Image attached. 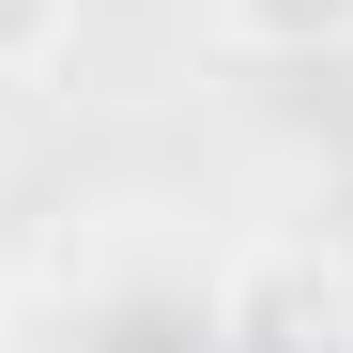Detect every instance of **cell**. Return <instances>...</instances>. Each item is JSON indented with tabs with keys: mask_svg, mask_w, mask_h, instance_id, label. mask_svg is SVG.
Here are the masks:
<instances>
[{
	"mask_svg": "<svg viewBox=\"0 0 353 353\" xmlns=\"http://www.w3.org/2000/svg\"><path fill=\"white\" fill-rule=\"evenodd\" d=\"M0 307H16V292H0Z\"/></svg>",
	"mask_w": 353,
	"mask_h": 353,
	"instance_id": "4",
	"label": "cell"
},
{
	"mask_svg": "<svg viewBox=\"0 0 353 353\" xmlns=\"http://www.w3.org/2000/svg\"><path fill=\"white\" fill-rule=\"evenodd\" d=\"M215 31H230V46H261V62H307V46L353 31V0H215Z\"/></svg>",
	"mask_w": 353,
	"mask_h": 353,
	"instance_id": "2",
	"label": "cell"
},
{
	"mask_svg": "<svg viewBox=\"0 0 353 353\" xmlns=\"http://www.w3.org/2000/svg\"><path fill=\"white\" fill-rule=\"evenodd\" d=\"M62 46H77V0H0V92L62 77Z\"/></svg>",
	"mask_w": 353,
	"mask_h": 353,
	"instance_id": "3",
	"label": "cell"
},
{
	"mask_svg": "<svg viewBox=\"0 0 353 353\" xmlns=\"http://www.w3.org/2000/svg\"><path fill=\"white\" fill-rule=\"evenodd\" d=\"M215 353H353V261L276 230L215 276Z\"/></svg>",
	"mask_w": 353,
	"mask_h": 353,
	"instance_id": "1",
	"label": "cell"
}]
</instances>
